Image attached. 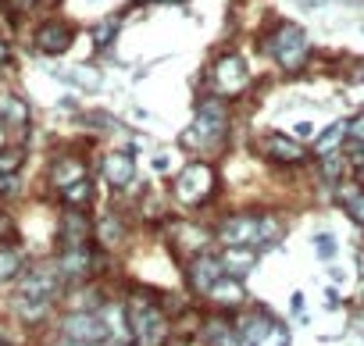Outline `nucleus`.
<instances>
[{
    "instance_id": "1",
    "label": "nucleus",
    "mask_w": 364,
    "mask_h": 346,
    "mask_svg": "<svg viewBox=\"0 0 364 346\" xmlns=\"http://www.w3.org/2000/svg\"><path fill=\"white\" fill-rule=\"evenodd\" d=\"M125 314L136 346H161L171 335V318L150 293H132V300H125Z\"/></svg>"
},
{
    "instance_id": "2",
    "label": "nucleus",
    "mask_w": 364,
    "mask_h": 346,
    "mask_svg": "<svg viewBox=\"0 0 364 346\" xmlns=\"http://www.w3.org/2000/svg\"><path fill=\"white\" fill-rule=\"evenodd\" d=\"M229 132V104L222 97H208L197 104V118L193 125L178 136V146H186V150H208L215 143H222Z\"/></svg>"
},
{
    "instance_id": "3",
    "label": "nucleus",
    "mask_w": 364,
    "mask_h": 346,
    "mask_svg": "<svg viewBox=\"0 0 364 346\" xmlns=\"http://www.w3.org/2000/svg\"><path fill=\"white\" fill-rule=\"evenodd\" d=\"M215 186H218L215 168H211L208 161H190V164L171 179V197H175L178 207H200V204L211 200Z\"/></svg>"
},
{
    "instance_id": "4",
    "label": "nucleus",
    "mask_w": 364,
    "mask_h": 346,
    "mask_svg": "<svg viewBox=\"0 0 364 346\" xmlns=\"http://www.w3.org/2000/svg\"><path fill=\"white\" fill-rule=\"evenodd\" d=\"M264 50L275 58L279 68L296 72V68H304V61H307V54H311V40H307V33H304L296 22H279L275 33L264 40Z\"/></svg>"
},
{
    "instance_id": "5",
    "label": "nucleus",
    "mask_w": 364,
    "mask_h": 346,
    "mask_svg": "<svg viewBox=\"0 0 364 346\" xmlns=\"http://www.w3.org/2000/svg\"><path fill=\"white\" fill-rule=\"evenodd\" d=\"M65 289V279L58 271V261L50 264H33L29 271H22L18 279V293L15 303H54Z\"/></svg>"
},
{
    "instance_id": "6",
    "label": "nucleus",
    "mask_w": 364,
    "mask_h": 346,
    "mask_svg": "<svg viewBox=\"0 0 364 346\" xmlns=\"http://www.w3.org/2000/svg\"><path fill=\"white\" fill-rule=\"evenodd\" d=\"M61 335L72 346H104L107 342V325L100 310H72L61 321Z\"/></svg>"
},
{
    "instance_id": "7",
    "label": "nucleus",
    "mask_w": 364,
    "mask_h": 346,
    "mask_svg": "<svg viewBox=\"0 0 364 346\" xmlns=\"http://www.w3.org/2000/svg\"><path fill=\"white\" fill-rule=\"evenodd\" d=\"M211 86H215V93H218L222 100L243 93V90L250 86V68H247V61H243L240 54H222V58L215 61V68H211Z\"/></svg>"
},
{
    "instance_id": "8",
    "label": "nucleus",
    "mask_w": 364,
    "mask_h": 346,
    "mask_svg": "<svg viewBox=\"0 0 364 346\" xmlns=\"http://www.w3.org/2000/svg\"><path fill=\"white\" fill-rule=\"evenodd\" d=\"M257 236H261V215L257 211H240L218 222L215 239L222 247H254L257 250Z\"/></svg>"
},
{
    "instance_id": "9",
    "label": "nucleus",
    "mask_w": 364,
    "mask_h": 346,
    "mask_svg": "<svg viewBox=\"0 0 364 346\" xmlns=\"http://www.w3.org/2000/svg\"><path fill=\"white\" fill-rule=\"evenodd\" d=\"M100 175H104L111 193L132 190V183H136V157H132V150H122V146L107 150L104 161H100Z\"/></svg>"
},
{
    "instance_id": "10",
    "label": "nucleus",
    "mask_w": 364,
    "mask_h": 346,
    "mask_svg": "<svg viewBox=\"0 0 364 346\" xmlns=\"http://www.w3.org/2000/svg\"><path fill=\"white\" fill-rule=\"evenodd\" d=\"M182 271H186V286H190V293H197V296H204V293H208L222 275H225V268H222L218 254H208V250L193 254Z\"/></svg>"
},
{
    "instance_id": "11",
    "label": "nucleus",
    "mask_w": 364,
    "mask_h": 346,
    "mask_svg": "<svg viewBox=\"0 0 364 346\" xmlns=\"http://www.w3.org/2000/svg\"><path fill=\"white\" fill-rule=\"evenodd\" d=\"M58 239H61V250L90 247V239H93V222H90V215L79 211V207H65L61 218H58Z\"/></svg>"
},
{
    "instance_id": "12",
    "label": "nucleus",
    "mask_w": 364,
    "mask_h": 346,
    "mask_svg": "<svg viewBox=\"0 0 364 346\" xmlns=\"http://www.w3.org/2000/svg\"><path fill=\"white\" fill-rule=\"evenodd\" d=\"M261 153H264L268 161H275V164H286V168L307 161V146H304L300 139L286 136V132H268V136L261 139Z\"/></svg>"
},
{
    "instance_id": "13",
    "label": "nucleus",
    "mask_w": 364,
    "mask_h": 346,
    "mask_svg": "<svg viewBox=\"0 0 364 346\" xmlns=\"http://www.w3.org/2000/svg\"><path fill=\"white\" fill-rule=\"evenodd\" d=\"M72 40H75V29H72L68 22H58V18H50V22H43V26L36 29V50L47 54V58L68 54V50H72Z\"/></svg>"
},
{
    "instance_id": "14",
    "label": "nucleus",
    "mask_w": 364,
    "mask_h": 346,
    "mask_svg": "<svg viewBox=\"0 0 364 346\" xmlns=\"http://www.w3.org/2000/svg\"><path fill=\"white\" fill-rule=\"evenodd\" d=\"M204 300L208 303H215L218 310H225V314H232V310H243L247 307V286H243V279H232V275H222L208 293H204Z\"/></svg>"
},
{
    "instance_id": "15",
    "label": "nucleus",
    "mask_w": 364,
    "mask_h": 346,
    "mask_svg": "<svg viewBox=\"0 0 364 346\" xmlns=\"http://www.w3.org/2000/svg\"><path fill=\"white\" fill-rule=\"evenodd\" d=\"M275 321H279V318H275L268 307H254V310H247L243 318H236L232 325H236V335H240L243 346H257V342L272 332Z\"/></svg>"
},
{
    "instance_id": "16",
    "label": "nucleus",
    "mask_w": 364,
    "mask_h": 346,
    "mask_svg": "<svg viewBox=\"0 0 364 346\" xmlns=\"http://www.w3.org/2000/svg\"><path fill=\"white\" fill-rule=\"evenodd\" d=\"M86 175H90V164H86V157H79V153H58L54 164H50V186H54V193L68 190L72 183H79V179H86Z\"/></svg>"
},
{
    "instance_id": "17",
    "label": "nucleus",
    "mask_w": 364,
    "mask_h": 346,
    "mask_svg": "<svg viewBox=\"0 0 364 346\" xmlns=\"http://www.w3.org/2000/svg\"><path fill=\"white\" fill-rule=\"evenodd\" d=\"M58 271L65 282H86L93 275V264H97V254L90 247H79V250H61L58 257Z\"/></svg>"
},
{
    "instance_id": "18",
    "label": "nucleus",
    "mask_w": 364,
    "mask_h": 346,
    "mask_svg": "<svg viewBox=\"0 0 364 346\" xmlns=\"http://www.w3.org/2000/svg\"><path fill=\"white\" fill-rule=\"evenodd\" d=\"M218 261H222L225 275H232V279H247V275L257 268L261 250H254V247H222Z\"/></svg>"
},
{
    "instance_id": "19",
    "label": "nucleus",
    "mask_w": 364,
    "mask_h": 346,
    "mask_svg": "<svg viewBox=\"0 0 364 346\" xmlns=\"http://www.w3.org/2000/svg\"><path fill=\"white\" fill-rule=\"evenodd\" d=\"M100 318L107 325V342L111 346H136L132 342V332H129V314H125V303H104L100 307Z\"/></svg>"
},
{
    "instance_id": "20",
    "label": "nucleus",
    "mask_w": 364,
    "mask_h": 346,
    "mask_svg": "<svg viewBox=\"0 0 364 346\" xmlns=\"http://www.w3.org/2000/svg\"><path fill=\"white\" fill-rule=\"evenodd\" d=\"M125 236H129V229H125V218H122L118 211H100V215H97L93 239H100V247H104V250L122 247V243H125Z\"/></svg>"
},
{
    "instance_id": "21",
    "label": "nucleus",
    "mask_w": 364,
    "mask_h": 346,
    "mask_svg": "<svg viewBox=\"0 0 364 346\" xmlns=\"http://www.w3.org/2000/svg\"><path fill=\"white\" fill-rule=\"evenodd\" d=\"M171 239H178V247H186L190 257H193V254H200L211 243V232L200 229L197 222H171Z\"/></svg>"
},
{
    "instance_id": "22",
    "label": "nucleus",
    "mask_w": 364,
    "mask_h": 346,
    "mask_svg": "<svg viewBox=\"0 0 364 346\" xmlns=\"http://www.w3.org/2000/svg\"><path fill=\"white\" fill-rule=\"evenodd\" d=\"M0 121L8 129H26L29 125V104L18 93H0Z\"/></svg>"
},
{
    "instance_id": "23",
    "label": "nucleus",
    "mask_w": 364,
    "mask_h": 346,
    "mask_svg": "<svg viewBox=\"0 0 364 346\" xmlns=\"http://www.w3.org/2000/svg\"><path fill=\"white\" fill-rule=\"evenodd\" d=\"M26 271V254L15 243H0V286L18 282Z\"/></svg>"
},
{
    "instance_id": "24",
    "label": "nucleus",
    "mask_w": 364,
    "mask_h": 346,
    "mask_svg": "<svg viewBox=\"0 0 364 346\" xmlns=\"http://www.w3.org/2000/svg\"><path fill=\"white\" fill-rule=\"evenodd\" d=\"M343 143H346V121H332L325 132L314 136V157H328V153L343 150Z\"/></svg>"
},
{
    "instance_id": "25",
    "label": "nucleus",
    "mask_w": 364,
    "mask_h": 346,
    "mask_svg": "<svg viewBox=\"0 0 364 346\" xmlns=\"http://www.w3.org/2000/svg\"><path fill=\"white\" fill-rule=\"evenodd\" d=\"M346 164H350V157H346L343 150H336V153H328V157H318L321 183H325V186H339L343 175H346Z\"/></svg>"
},
{
    "instance_id": "26",
    "label": "nucleus",
    "mask_w": 364,
    "mask_h": 346,
    "mask_svg": "<svg viewBox=\"0 0 364 346\" xmlns=\"http://www.w3.org/2000/svg\"><path fill=\"white\" fill-rule=\"evenodd\" d=\"M336 197H339V204L346 207L350 222L364 229V186H357V183H353V186H339Z\"/></svg>"
},
{
    "instance_id": "27",
    "label": "nucleus",
    "mask_w": 364,
    "mask_h": 346,
    "mask_svg": "<svg viewBox=\"0 0 364 346\" xmlns=\"http://www.w3.org/2000/svg\"><path fill=\"white\" fill-rule=\"evenodd\" d=\"M61 79H65L68 86H79V90H100V86H104V75H100V68H93V65H75V68L61 72Z\"/></svg>"
},
{
    "instance_id": "28",
    "label": "nucleus",
    "mask_w": 364,
    "mask_h": 346,
    "mask_svg": "<svg viewBox=\"0 0 364 346\" xmlns=\"http://www.w3.org/2000/svg\"><path fill=\"white\" fill-rule=\"evenodd\" d=\"M58 197H61V204H65V207H79V211H86V207L93 204V179L86 175V179L72 183L68 190H61Z\"/></svg>"
},
{
    "instance_id": "29",
    "label": "nucleus",
    "mask_w": 364,
    "mask_h": 346,
    "mask_svg": "<svg viewBox=\"0 0 364 346\" xmlns=\"http://www.w3.org/2000/svg\"><path fill=\"white\" fill-rule=\"evenodd\" d=\"M282 232H286V225L279 222V215H261V236H257V250L264 254V250L279 247Z\"/></svg>"
},
{
    "instance_id": "30",
    "label": "nucleus",
    "mask_w": 364,
    "mask_h": 346,
    "mask_svg": "<svg viewBox=\"0 0 364 346\" xmlns=\"http://www.w3.org/2000/svg\"><path fill=\"white\" fill-rule=\"evenodd\" d=\"M118 18H104V22H97L93 29H90V36H93V47L97 50H107L111 43H114V36H118Z\"/></svg>"
},
{
    "instance_id": "31",
    "label": "nucleus",
    "mask_w": 364,
    "mask_h": 346,
    "mask_svg": "<svg viewBox=\"0 0 364 346\" xmlns=\"http://www.w3.org/2000/svg\"><path fill=\"white\" fill-rule=\"evenodd\" d=\"M22 164H26L22 146H0V175H18Z\"/></svg>"
},
{
    "instance_id": "32",
    "label": "nucleus",
    "mask_w": 364,
    "mask_h": 346,
    "mask_svg": "<svg viewBox=\"0 0 364 346\" xmlns=\"http://www.w3.org/2000/svg\"><path fill=\"white\" fill-rule=\"evenodd\" d=\"M257 346H289V325H286V321H275L272 332H268Z\"/></svg>"
},
{
    "instance_id": "33",
    "label": "nucleus",
    "mask_w": 364,
    "mask_h": 346,
    "mask_svg": "<svg viewBox=\"0 0 364 346\" xmlns=\"http://www.w3.org/2000/svg\"><path fill=\"white\" fill-rule=\"evenodd\" d=\"M346 143L364 146V111H360V114H353V118L346 121Z\"/></svg>"
},
{
    "instance_id": "34",
    "label": "nucleus",
    "mask_w": 364,
    "mask_h": 346,
    "mask_svg": "<svg viewBox=\"0 0 364 346\" xmlns=\"http://www.w3.org/2000/svg\"><path fill=\"white\" fill-rule=\"evenodd\" d=\"M314 254H318L321 261H332V257H336V239H332L328 232H318V236H314Z\"/></svg>"
},
{
    "instance_id": "35",
    "label": "nucleus",
    "mask_w": 364,
    "mask_h": 346,
    "mask_svg": "<svg viewBox=\"0 0 364 346\" xmlns=\"http://www.w3.org/2000/svg\"><path fill=\"white\" fill-rule=\"evenodd\" d=\"M22 193V179L18 175H0V200H11Z\"/></svg>"
},
{
    "instance_id": "36",
    "label": "nucleus",
    "mask_w": 364,
    "mask_h": 346,
    "mask_svg": "<svg viewBox=\"0 0 364 346\" xmlns=\"http://www.w3.org/2000/svg\"><path fill=\"white\" fill-rule=\"evenodd\" d=\"M311 136H314V125H311V121H296L293 139H311Z\"/></svg>"
},
{
    "instance_id": "37",
    "label": "nucleus",
    "mask_w": 364,
    "mask_h": 346,
    "mask_svg": "<svg viewBox=\"0 0 364 346\" xmlns=\"http://www.w3.org/2000/svg\"><path fill=\"white\" fill-rule=\"evenodd\" d=\"M350 82H360V86H364V61H357V65H353V72H350Z\"/></svg>"
},
{
    "instance_id": "38",
    "label": "nucleus",
    "mask_w": 364,
    "mask_h": 346,
    "mask_svg": "<svg viewBox=\"0 0 364 346\" xmlns=\"http://www.w3.org/2000/svg\"><path fill=\"white\" fill-rule=\"evenodd\" d=\"M168 164H171V161H168L164 153H157V157H154V171H168Z\"/></svg>"
},
{
    "instance_id": "39",
    "label": "nucleus",
    "mask_w": 364,
    "mask_h": 346,
    "mask_svg": "<svg viewBox=\"0 0 364 346\" xmlns=\"http://www.w3.org/2000/svg\"><path fill=\"white\" fill-rule=\"evenodd\" d=\"M11 58V47H8V40H0V65H4Z\"/></svg>"
},
{
    "instance_id": "40",
    "label": "nucleus",
    "mask_w": 364,
    "mask_h": 346,
    "mask_svg": "<svg viewBox=\"0 0 364 346\" xmlns=\"http://www.w3.org/2000/svg\"><path fill=\"white\" fill-rule=\"evenodd\" d=\"M325 303H328V307H339V293L328 289V293H325Z\"/></svg>"
},
{
    "instance_id": "41",
    "label": "nucleus",
    "mask_w": 364,
    "mask_h": 346,
    "mask_svg": "<svg viewBox=\"0 0 364 346\" xmlns=\"http://www.w3.org/2000/svg\"><path fill=\"white\" fill-rule=\"evenodd\" d=\"M293 310H304V293H293Z\"/></svg>"
},
{
    "instance_id": "42",
    "label": "nucleus",
    "mask_w": 364,
    "mask_h": 346,
    "mask_svg": "<svg viewBox=\"0 0 364 346\" xmlns=\"http://www.w3.org/2000/svg\"><path fill=\"white\" fill-rule=\"evenodd\" d=\"M357 271H360V279H364V250H357Z\"/></svg>"
},
{
    "instance_id": "43",
    "label": "nucleus",
    "mask_w": 364,
    "mask_h": 346,
    "mask_svg": "<svg viewBox=\"0 0 364 346\" xmlns=\"http://www.w3.org/2000/svg\"><path fill=\"white\" fill-rule=\"evenodd\" d=\"M4 143H8V125L0 121V146H4Z\"/></svg>"
},
{
    "instance_id": "44",
    "label": "nucleus",
    "mask_w": 364,
    "mask_h": 346,
    "mask_svg": "<svg viewBox=\"0 0 364 346\" xmlns=\"http://www.w3.org/2000/svg\"><path fill=\"white\" fill-rule=\"evenodd\" d=\"M353 325H360V328H364V310H357V318H353Z\"/></svg>"
},
{
    "instance_id": "45",
    "label": "nucleus",
    "mask_w": 364,
    "mask_h": 346,
    "mask_svg": "<svg viewBox=\"0 0 364 346\" xmlns=\"http://www.w3.org/2000/svg\"><path fill=\"white\" fill-rule=\"evenodd\" d=\"M357 183L364 186V168H357Z\"/></svg>"
},
{
    "instance_id": "46",
    "label": "nucleus",
    "mask_w": 364,
    "mask_h": 346,
    "mask_svg": "<svg viewBox=\"0 0 364 346\" xmlns=\"http://www.w3.org/2000/svg\"><path fill=\"white\" fill-rule=\"evenodd\" d=\"M157 4H182V0H157Z\"/></svg>"
},
{
    "instance_id": "47",
    "label": "nucleus",
    "mask_w": 364,
    "mask_h": 346,
    "mask_svg": "<svg viewBox=\"0 0 364 346\" xmlns=\"http://www.w3.org/2000/svg\"><path fill=\"white\" fill-rule=\"evenodd\" d=\"M0 346H8V342H4V332H0Z\"/></svg>"
},
{
    "instance_id": "48",
    "label": "nucleus",
    "mask_w": 364,
    "mask_h": 346,
    "mask_svg": "<svg viewBox=\"0 0 364 346\" xmlns=\"http://www.w3.org/2000/svg\"><path fill=\"white\" fill-rule=\"evenodd\" d=\"M360 303H364V293H360Z\"/></svg>"
}]
</instances>
